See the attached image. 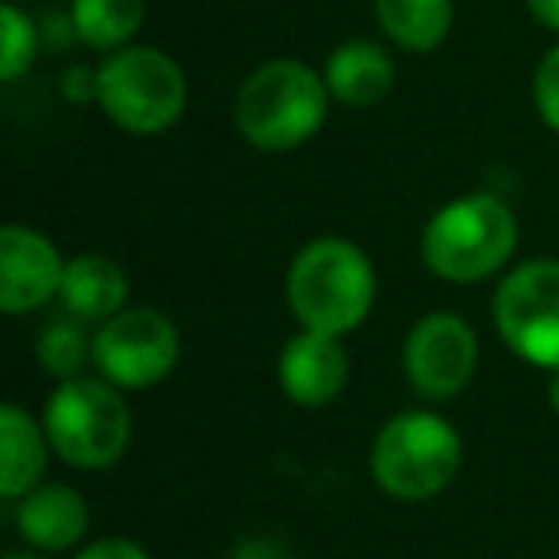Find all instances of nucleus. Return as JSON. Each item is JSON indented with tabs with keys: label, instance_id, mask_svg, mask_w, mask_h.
I'll use <instances>...</instances> for the list:
<instances>
[{
	"label": "nucleus",
	"instance_id": "f257e3e1",
	"mask_svg": "<svg viewBox=\"0 0 559 559\" xmlns=\"http://www.w3.org/2000/svg\"><path fill=\"white\" fill-rule=\"evenodd\" d=\"M288 307L299 330L345 337L376 307V264L349 238H314L288 264Z\"/></svg>",
	"mask_w": 559,
	"mask_h": 559
},
{
	"label": "nucleus",
	"instance_id": "f03ea898",
	"mask_svg": "<svg viewBox=\"0 0 559 559\" xmlns=\"http://www.w3.org/2000/svg\"><path fill=\"white\" fill-rule=\"evenodd\" d=\"M326 78L296 58H272L241 81L234 96V127L253 150L288 154L322 131L330 116Z\"/></svg>",
	"mask_w": 559,
	"mask_h": 559
},
{
	"label": "nucleus",
	"instance_id": "7ed1b4c3",
	"mask_svg": "<svg viewBox=\"0 0 559 559\" xmlns=\"http://www.w3.org/2000/svg\"><path fill=\"white\" fill-rule=\"evenodd\" d=\"M518 253V215L495 192L444 203L421 230V264L449 284H483Z\"/></svg>",
	"mask_w": 559,
	"mask_h": 559
},
{
	"label": "nucleus",
	"instance_id": "20e7f679",
	"mask_svg": "<svg viewBox=\"0 0 559 559\" xmlns=\"http://www.w3.org/2000/svg\"><path fill=\"white\" fill-rule=\"evenodd\" d=\"M464 464L456 426L433 411H403L383 421L372 441V479L399 502H429L452 487Z\"/></svg>",
	"mask_w": 559,
	"mask_h": 559
},
{
	"label": "nucleus",
	"instance_id": "39448f33",
	"mask_svg": "<svg viewBox=\"0 0 559 559\" xmlns=\"http://www.w3.org/2000/svg\"><path fill=\"white\" fill-rule=\"evenodd\" d=\"M127 391L104 376H73L58 380L43 406V429L66 467L78 472H104L119 464L131 444V406Z\"/></svg>",
	"mask_w": 559,
	"mask_h": 559
},
{
	"label": "nucleus",
	"instance_id": "423d86ee",
	"mask_svg": "<svg viewBox=\"0 0 559 559\" xmlns=\"http://www.w3.org/2000/svg\"><path fill=\"white\" fill-rule=\"evenodd\" d=\"M96 104L104 116L127 134H165L180 123L188 108V78L157 47H123L111 50L93 78Z\"/></svg>",
	"mask_w": 559,
	"mask_h": 559
},
{
	"label": "nucleus",
	"instance_id": "0eeeda50",
	"mask_svg": "<svg viewBox=\"0 0 559 559\" xmlns=\"http://www.w3.org/2000/svg\"><path fill=\"white\" fill-rule=\"evenodd\" d=\"M498 337L513 357L559 372V261L536 257L510 272L490 299Z\"/></svg>",
	"mask_w": 559,
	"mask_h": 559
},
{
	"label": "nucleus",
	"instance_id": "6e6552de",
	"mask_svg": "<svg viewBox=\"0 0 559 559\" xmlns=\"http://www.w3.org/2000/svg\"><path fill=\"white\" fill-rule=\"evenodd\" d=\"M180 365V330L157 307H123L93 330V368L119 391H146Z\"/></svg>",
	"mask_w": 559,
	"mask_h": 559
},
{
	"label": "nucleus",
	"instance_id": "1a4fd4ad",
	"mask_svg": "<svg viewBox=\"0 0 559 559\" xmlns=\"http://www.w3.org/2000/svg\"><path fill=\"white\" fill-rule=\"evenodd\" d=\"M479 368V337L456 311L421 314L403 342V372L429 403H444L467 391Z\"/></svg>",
	"mask_w": 559,
	"mask_h": 559
},
{
	"label": "nucleus",
	"instance_id": "9d476101",
	"mask_svg": "<svg viewBox=\"0 0 559 559\" xmlns=\"http://www.w3.org/2000/svg\"><path fill=\"white\" fill-rule=\"evenodd\" d=\"M66 261L43 230L9 223L0 230V311L32 314L58 299Z\"/></svg>",
	"mask_w": 559,
	"mask_h": 559
},
{
	"label": "nucleus",
	"instance_id": "9b49d317",
	"mask_svg": "<svg viewBox=\"0 0 559 559\" xmlns=\"http://www.w3.org/2000/svg\"><path fill=\"white\" fill-rule=\"evenodd\" d=\"M276 380L296 406H307V411L330 406L349 383V353L342 349V337L299 330L280 349Z\"/></svg>",
	"mask_w": 559,
	"mask_h": 559
},
{
	"label": "nucleus",
	"instance_id": "f8f14e48",
	"mask_svg": "<svg viewBox=\"0 0 559 559\" xmlns=\"http://www.w3.org/2000/svg\"><path fill=\"white\" fill-rule=\"evenodd\" d=\"M12 506H16L12 510L16 533L24 536L27 548L47 551V556L78 548L88 533V521H93L85 495L70 483H39Z\"/></svg>",
	"mask_w": 559,
	"mask_h": 559
},
{
	"label": "nucleus",
	"instance_id": "ddd939ff",
	"mask_svg": "<svg viewBox=\"0 0 559 559\" xmlns=\"http://www.w3.org/2000/svg\"><path fill=\"white\" fill-rule=\"evenodd\" d=\"M131 296V280H127L123 264H116L104 253H78L66 261L62 288H58V304L66 314L100 326L111 314H119Z\"/></svg>",
	"mask_w": 559,
	"mask_h": 559
},
{
	"label": "nucleus",
	"instance_id": "4468645a",
	"mask_svg": "<svg viewBox=\"0 0 559 559\" xmlns=\"http://www.w3.org/2000/svg\"><path fill=\"white\" fill-rule=\"evenodd\" d=\"M50 452L55 449H50L43 421H35L20 403L0 406V495L4 502H16L39 487Z\"/></svg>",
	"mask_w": 559,
	"mask_h": 559
},
{
	"label": "nucleus",
	"instance_id": "2eb2a0df",
	"mask_svg": "<svg viewBox=\"0 0 559 559\" xmlns=\"http://www.w3.org/2000/svg\"><path fill=\"white\" fill-rule=\"evenodd\" d=\"M326 88L345 108H376L395 88V58L380 43L353 39L326 58Z\"/></svg>",
	"mask_w": 559,
	"mask_h": 559
},
{
	"label": "nucleus",
	"instance_id": "dca6fc26",
	"mask_svg": "<svg viewBox=\"0 0 559 559\" xmlns=\"http://www.w3.org/2000/svg\"><path fill=\"white\" fill-rule=\"evenodd\" d=\"M376 20L411 55L437 50L452 32V0H376Z\"/></svg>",
	"mask_w": 559,
	"mask_h": 559
},
{
	"label": "nucleus",
	"instance_id": "f3484780",
	"mask_svg": "<svg viewBox=\"0 0 559 559\" xmlns=\"http://www.w3.org/2000/svg\"><path fill=\"white\" fill-rule=\"evenodd\" d=\"M146 20V0H70V24L85 47L123 50Z\"/></svg>",
	"mask_w": 559,
	"mask_h": 559
},
{
	"label": "nucleus",
	"instance_id": "a211bd4d",
	"mask_svg": "<svg viewBox=\"0 0 559 559\" xmlns=\"http://www.w3.org/2000/svg\"><path fill=\"white\" fill-rule=\"evenodd\" d=\"M39 365L55 380H73L85 376V365H93V337H88V322L73 319V314H58L55 322H47L39 334Z\"/></svg>",
	"mask_w": 559,
	"mask_h": 559
},
{
	"label": "nucleus",
	"instance_id": "6ab92c4d",
	"mask_svg": "<svg viewBox=\"0 0 559 559\" xmlns=\"http://www.w3.org/2000/svg\"><path fill=\"white\" fill-rule=\"evenodd\" d=\"M0 81H20L35 66L39 55V32H35L32 16L20 12L16 4L0 9Z\"/></svg>",
	"mask_w": 559,
	"mask_h": 559
},
{
	"label": "nucleus",
	"instance_id": "aec40b11",
	"mask_svg": "<svg viewBox=\"0 0 559 559\" xmlns=\"http://www.w3.org/2000/svg\"><path fill=\"white\" fill-rule=\"evenodd\" d=\"M533 100L536 111H540L544 127L551 134H559V47H551L548 55L540 58L533 78Z\"/></svg>",
	"mask_w": 559,
	"mask_h": 559
},
{
	"label": "nucleus",
	"instance_id": "412c9836",
	"mask_svg": "<svg viewBox=\"0 0 559 559\" xmlns=\"http://www.w3.org/2000/svg\"><path fill=\"white\" fill-rule=\"evenodd\" d=\"M73 559H154L139 540L131 536H100V540L85 544Z\"/></svg>",
	"mask_w": 559,
	"mask_h": 559
},
{
	"label": "nucleus",
	"instance_id": "4be33fe9",
	"mask_svg": "<svg viewBox=\"0 0 559 559\" xmlns=\"http://www.w3.org/2000/svg\"><path fill=\"white\" fill-rule=\"evenodd\" d=\"M525 4H528V12H533L536 24L559 35V0H525Z\"/></svg>",
	"mask_w": 559,
	"mask_h": 559
},
{
	"label": "nucleus",
	"instance_id": "5701e85b",
	"mask_svg": "<svg viewBox=\"0 0 559 559\" xmlns=\"http://www.w3.org/2000/svg\"><path fill=\"white\" fill-rule=\"evenodd\" d=\"M4 559H47V551H35V548H12V551H4Z\"/></svg>",
	"mask_w": 559,
	"mask_h": 559
},
{
	"label": "nucleus",
	"instance_id": "b1692460",
	"mask_svg": "<svg viewBox=\"0 0 559 559\" xmlns=\"http://www.w3.org/2000/svg\"><path fill=\"white\" fill-rule=\"evenodd\" d=\"M548 406L559 414V372H551V380H548Z\"/></svg>",
	"mask_w": 559,
	"mask_h": 559
}]
</instances>
